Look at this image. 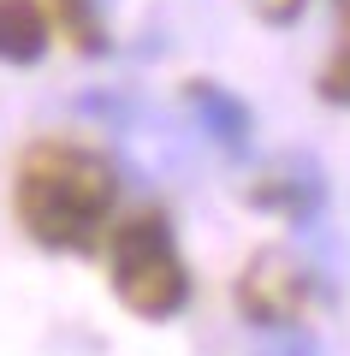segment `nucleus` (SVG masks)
<instances>
[{
  "label": "nucleus",
  "mask_w": 350,
  "mask_h": 356,
  "mask_svg": "<svg viewBox=\"0 0 350 356\" xmlns=\"http://www.w3.org/2000/svg\"><path fill=\"white\" fill-rule=\"evenodd\" d=\"M113 196H119V178L95 149L36 143L18 161V184H13L18 226L48 250H89L113 220Z\"/></svg>",
  "instance_id": "obj_1"
},
{
  "label": "nucleus",
  "mask_w": 350,
  "mask_h": 356,
  "mask_svg": "<svg viewBox=\"0 0 350 356\" xmlns=\"http://www.w3.org/2000/svg\"><path fill=\"white\" fill-rule=\"evenodd\" d=\"M113 291L125 297V309H137L149 321H166L184 309L190 273L161 214H131L113 232Z\"/></svg>",
  "instance_id": "obj_2"
},
{
  "label": "nucleus",
  "mask_w": 350,
  "mask_h": 356,
  "mask_svg": "<svg viewBox=\"0 0 350 356\" xmlns=\"http://www.w3.org/2000/svg\"><path fill=\"white\" fill-rule=\"evenodd\" d=\"M238 303H244V315H250V321L291 327V321L309 315V303H315V280H309V267H303L297 255L267 250V255H255V261L244 267Z\"/></svg>",
  "instance_id": "obj_3"
},
{
  "label": "nucleus",
  "mask_w": 350,
  "mask_h": 356,
  "mask_svg": "<svg viewBox=\"0 0 350 356\" xmlns=\"http://www.w3.org/2000/svg\"><path fill=\"white\" fill-rule=\"evenodd\" d=\"M48 6L42 0H0V60H13V65H30L48 54Z\"/></svg>",
  "instance_id": "obj_4"
},
{
  "label": "nucleus",
  "mask_w": 350,
  "mask_h": 356,
  "mask_svg": "<svg viewBox=\"0 0 350 356\" xmlns=\"http://www.w3.org/2000/svg\"><path fill=\"white\" fill-rule=\"evenodd\" d=\"M190 102H196V113H202V119L214 125V137H220V143H232V149L244 143L250 119H244V107L232 102V95H220L214 83H196V89H190Z\"/></svg>",
  "instance_id": "obj_5"
},
{
  "label": "nucleus",
  "mask_w": 350,
  "mask_h": 356,
  "mask_svg": "<svg viewBox=\"0 0 350 356\" xmlns=\"http://www.w3.org/2000/svg\"><path fill=\"white\" fill-rule=\"evenodd\" d=\"M333 13H338V42H333V60L321 72V95L350 107V0H333Z\"/></svg>",
  "instance_id": "obj_6"
},
{
  "label": "nucleus",
  "mask_w": 350,
  "mask_h": 356,
  "mask_svg": "<svg viewBox=\"0 0 350 356\" xmlns=\"http://www.w3.org/2000/svg\"><path fill=\"white\" fill-rule=\"evenodd\" d=\"M60 24L77 48H101V0H60Z\"/></svg>",
  "instance_id": "obj_7"
},
{
  "label": "nucleus",
  "mask_w": 350,
  "mask_h": 356,
  "mask_svg": "<svg viewBox=\"0 0 350 356\" xmlns=\"http://www.w3.org/2000/svg\"><path fill=\"white\" fill-rule=\"evenodd\" d=\"M250 6H255L262 18H273V24H285V18L303 13V0H250Z\"/></svg>",
  "instance_id": "obj_8"
}]
</instances>
